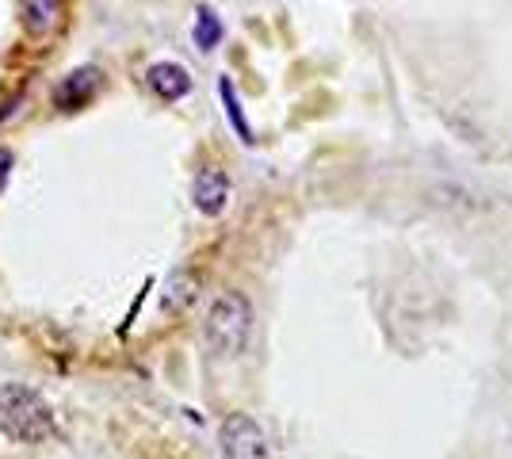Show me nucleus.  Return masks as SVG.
<instances>
[{
	"mask_svg": "<svg viewBox=\"0 0 512 459\" xmlns=\"http://www.w3.org/2000/svg\"><path fill=\"white\" fill-rule=\"evenodd\" d=\"M192 35H195V46L203 50V54H211L214 46L222 43V20L214 16L211 8L203 4V8H195V27H192Z\"/></svg>",
	"mask_w": 512,
	"mask_h": 459,
	"instance_id": "8",
	"label": "nucleus"
},
{
	"mask_svg": "<svg viewBox=\"0 0 512 459\" xmlns=\"http://www.w3.org/2000/svg\"><path fill=\"white\" fill-rule=\"evenodd\" d=\"M192 199L207 219H218L230 207V176L222 173V169H199L192 184Z\"/></svg>",
	"mask_w": 512,
	"mask_h": 459,
	"instance_id": "4",
	"label": "nucleus"
},
{
	"mask_svg": "<svg viewBox=\"0 0 512 459\" xmlns=\"http://www.w3.org/2000/svg\"><path fill=\"white\" fill-rule=\"evenodd\" d=\"M222 452L226 459H268V437L249 414H230L222 421Z\"/></svg>",
	"mask_w": 512,
	"mask_h": 459,
	"instance_id": "3",
	"label": "nucleus"
},
{
	"mask_svg": "<svg viewBox=\"0 0 512 459\" xmlns=\"http://www.w3.org/2000/svg\"><path fill=\"white\" fill-rule=\"evenodd\" d=\"M96 88H100V69H92V66L73 69L62 85H58V92H54V104L62 111H81L88 100H92Z\"/></svg>",
	"mask_w": 512,
	"mask_h": 459,
	"instance_id": "5",
	"label": "nucleus"
},
{
	"mask_svg": "<svg viewBox=\"0 0 512 459\" xmlns=\"http://www.w3.org/2000/svg\"><path fill=\"white\" fill-rule=\"evenodd\" d=\"M23 12H27V31L43 39L46 31H54V23H58V0H27Z\"/></svg>",
	"mask_w": 512,
	"mask_h": 459,
	"instance_id": "9",
	"label": "nucleus"
},
{
	"mask_svg": "<svg viewBox=\"0 0 512 459\" xmlns=\"http://www.w3.org/2000/svg\"><path fill=\"white\" fill-rule=\"evenodd\" d=\"M12 161H16V157H12V150H4V146H0V192H4L8 176H12Z\"/></svg>",
	"mask_w": 512,
	"mask_h": 459,
	"instance_id": "11",
	"label": "nucleus"
},
{
	"mask_svg": "<svg viewBox=\"0 0 512 459\" xmlns=\"http://www.w3.org/2000/svg\"><path fill=\"white\" fill-rule=\"evenodd\" d=\"M192 299H195V276L192 272H172L165 291H161V310L176 314V310H184Z\"/></svg>",
	"mask_w": 512,
	"mask_h": 459,
	"instance_id": "7",
	"label": "nucleus"
},
{
	"mask_svg": "<svg viewBox=\"0 0 512 459\" xmlns=\"http://www.w3.org/2000/svg\"><path fill=\"white\" fill-rule=\"evenodd\" d=\"M0 433L16 444H39L54 437V414L43 402V394L31 387H4L0 391Z\"/></svg>",
	"mask_w": 512,
	"mask_h": 459,
	"instance_id": "1",
	"label": "nucleus"
},
{
	"mask_svg": "<svg viewBox=\"0 0 512 459\" xmlns=\"http://www.w3.org/2000/svg\"><path fill=\"white\" fill-rule=\"evenodd\" d=\"M253 333V303L241 291H226L211 303L207 314V345L218 356H237Z\"/></svg>",
	"mask_w": 512,
	"mask_h": 459,
	"instance_id": "2",
	"label": "nucleus"
},
{
	"mask_svg": "<svg viewBox=\"0 0 512 459\" xmlns=\"http://www.w3.org/2000/svg\"><path fill=\"white\" fill-rule=\"evenodd\" d=\"M146 81H150V88L161 100H180V96L192 92V73L184 66H176V62H157V66H150Z\"/></svg>",
	"mask_w": 512,
	"mask_h": 459,
	"instance_id": "6",
	"label": "nucleus"
},
{
	"mask_svg": "<svg viewBox=\"0 0 512 459\" xmlns=\"http://www.w3.org/2000/svg\"><path fill=\"white\" fill-rule=\"evenodd\" d=\"M218 92H222V104H226V115H230V123H234V131H237V138L249 146L253 142V127L245 123V115H241V104H237V88H234V81L230 77H222L218 81Z\"/></svg>",
	"mask_w": 512,
	"mask_h": 459,
	"instance_id": "10",
	"label": "nucleus"
}]
</instances>
